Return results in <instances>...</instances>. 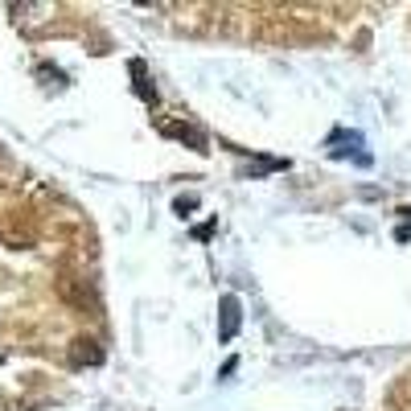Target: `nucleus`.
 <instances>
[{
	"label": "nucleus",
	"instance_id": "20e7f679",
	"mask_svg": "<svg viewBox=\"0 0 411 411\" xmlns=\"http://www.w3.org/2000/svg\"><path fill=\"white\" fill-rule=\"evenodd\" d=\"M132 75H136V90L144 103H157V90L149 86V75H144V62H132Z\"/></svg>",
	"mask_w": 411,
	"mask_h": 411
},
{
	"label": "nucleus",
	"instance_id": "7ed1b4c3",
	"mask_svg": "<svg viewBox=\"0 0 411 411\" xmlns=\"http://www.w3.org/2000/svg\"><path fill=\"white\" fill-rule=\"evenodd\" d=\"M75 345H79V350L70 354V362H75V366H82V362H90V366H95V362H103V354L95 350V341H75Z\"/></svg>",
	"mask_w": 411,
	"mask_h": 411
},
{
	"label": "nucleus",
	"instance_id": "f03ea898",
	"mask_svg": "<svg viewBox=\"0 0 411 411\" xmlns=\"http://www.w3.org/2000/svg\"><path fill=\"white\" fill-rule=\"evenodd\" d=\"M161 132H164V136H177V140H189V144H193V153H210V149H206V136H202V132H193V128H185V124H164Z\"/></svg>",
	"mask_w": 411,
	"mask_h": 411
},
{
	"label": "nucleus",
	"instance_id": "39448f33",
	"mask_svg": "<svg viewBox=\"0 0 411 411\" xmlns=\"http://www.w3.org/2000/svg\"><path fill=\"white\" fill-rule=\"evenodd\" d=\"M193 206H198V198H177V206H173V210L185 218V210H193Z\"/></svg>",
	"mask_w": 411,
	"mask_h": 411
},
{
	"label": "nucleus",
	"instance_id": "f257e3e1",
	"mask_svg": "<svg viewBox=\"0 0 411 411\" xmlns=\"http://www.w3.org/2000/svg\"><path fill=\"white\" fill-rule=\"evenodd\" d=\"M222 325H218V341H235V333L243 325V305H239V296H222Z\"/></svg>",
	"mask_w": 411,
	"mask_h": 411
}]
</instances>
